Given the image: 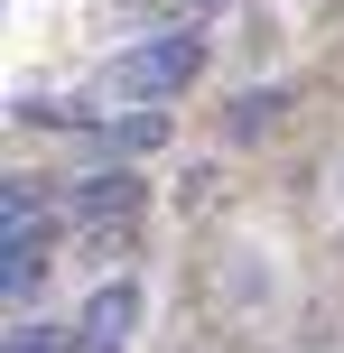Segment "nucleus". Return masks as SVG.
<instances>
[{"instance_id": "f257e3e1", "label": "nucleus", "mask_w": 344, "mask_h": 353, "mask_svg": "<svg viewBox=\"0 0 344 353\" xmlns=\"http://www.w3.org/2000/svg\"><path fill=\"white\" fill-rule=\"evenodd\" d=\"M205 74V37H149V47H130V56H112V74H103V103H159V93H186Z\"/></svg>"}, {"instance_id": "f03ea898", "label": "nucleus", "mask_w": 344, "mask_h": 353, "mask_svg": "<svg viewBox=\"0 0 344 353\" xmlns=\"http://www.w3.org/2000/svg\"><path fill=\"white\" fill-rule=\"evenodd\" d=\"M37 270H47V214H37L28 176H10L0 186V288H10V307L37 288Z\"/></svg>"}, {"instance_id": "7ed1b4c3", "label": "nucleus", "mask_w": 344, "mask_h": 353, "mask_svg": "<svg viewBox=\"0 0 344 353\" xmlns=\"http://www.w3.org/2000/svg\"><path fill=\"white\" fill-rule=\"evenodd\" d=\"M130 325H140V288H130V279L93 288L84 316H74V353H121V344H130Z\"/></svg>"}, {"instance_id": "20e7f679", "label": "nucleus", "mask_w": 344, "mask_h": 353, "mask_svg": "<svg viewBox=\"0 0 344 353\" xmlns=\"http://www.w3.org/2000/svg\"><path fill=\"white\" fill-rule=\"evenodd\" d=\"M74 205H84V214H130V176H84Z\"/></svg>"}, {"instance_id": "39448f33", "label": "nucleus", "mask_w": 344, "mask_h": 353, "mask_svg": "<svg viewBox=\"0 0 344 353\" xmlns=\"http://www.w3.org/2000/svg\"><path fill=\"white\" fill-rule=\"evenodd\" d=\"M0 353H74V335H56V325H10Z\"/></svg>"}, {"instance_id": "423d86ee", "label": "nucleus", "mask_w": 344, "mask_h": 353, "mask_svg": "<svg viewBox=\"0 0 344 353\" xmlns=\"http://www.w3.org/2000/svg\"><path fill=\"white\" fill-rule=\"evenodd\" d=\"M270 112H279V93H242V103H233V130L252 140V130H270Z\"/></svg>"}]
</instances>
